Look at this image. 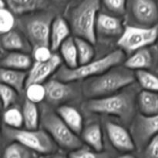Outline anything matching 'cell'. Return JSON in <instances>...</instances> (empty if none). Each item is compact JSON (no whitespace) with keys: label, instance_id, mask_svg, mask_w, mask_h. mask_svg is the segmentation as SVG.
<instances>
[{"label":"cell","instance_id":"6da1fadb","mask_svg":"<svg viewBox=\"0 0 158 158\" xmlns=\"http://www.w3.org/2000/svg\"><path fill=\"white\" fill-rule=\"evenodd\" d=\"M135 105L136 94L131 89L106 97L89 99L83 108L89 113L113 116L128 122L134 117Z\"/></svg>","mask_w":158,"mask_h":158},{"label":"cell","instance_id":"7a4b0ae2","mask_svg":"<svg viewBox=\"0 0 158 158\" xmlns=\"http://www.w3.org/2000/svg\"><path fill=\"white\" fill-rule=\"evenodd\" d=\"M135 79V74L125 66L114 67L100 75L87 79L83 84V93L89 99L106 97L120 92L132 84Z\"/></svg>","mask_w":158,"mask_h":158},{"label":"cell","instance_id":"3957f363","mask_svg":"<svg viewBox=\"0 0 158 158\" xmlns=\"http://www.w3.org/2000/svg\"><path fill=\"white\" fill-rule=\"evenodd\" d=\"M124 53L122 49H118L98 60H91L89 63L79 65L73 69L62 66L55 73V78L62 81L73 83L97 77L121 63L124 60Z\"/></svg>","mask_w":158,"mask_h":158},{"label":"cell","instance_id":"277c9868","mask_svg":"<svg viewBox=\"0 0 158 158\" xmlns=\"http://www.w3.org/2000/svg\"><path fill=\"white\" fill-rule=\"evenodd\" d=\"M100 0H81L70 12L69 26L75 37H80L95 44L97 42V16Z\"/></svg>","mask_w":158,"mask_h":158},{"label":"cell","instance_id":"5b68a950","mask_svg":"<svg viewBox=\"0 0 158 158\" xmlns=\"http://www.w3.org/2000/svg\"><path fill=\"white\" fill-rule=\"evenodd\" d=\"M40 123L43 130L50 135L57 146L66 151H74L83 146V142L56 112L49 108H43Z\"/></svg>","mask_w":158,"mask_h":158},{"label":"cell","instance_id":"8992f818","mask_svg":"<svg viewBox=\"0 0 158 158\" xmlns=\"http://www.w3.org/2000/svg\"><path fill=\"white\" fill-rule=\"evenodd\" d=\"M5 138L18 142L31 151L41 154H50L56 151L57 144L45 130L14 129L3 126Z\"/></svg>","mask_w":158,"mask_h":158},{"label":"cell","instance_id":"52a82bcc","mask_svg":"<svg viewBox=\"0 0 158 158\" xmlns=\"http://www.w3.org/2000/svg\"><path fill=\"white\" fill-rule=\"evenodd\" d=\"M158 39V26L142 27L127 26L118 38L117 46L124 52L133 53L154 44Z\"/></svg>","mask_w":158,"mask_h":158},{"label":"cell","instance_id":"ba28073f","mask_svg":"<svg viewBox=\"0 0 158 158\" xmlns=\"http://www.w3.org/2000/svg\"><path fill=\"white\" fill-rule=\"evenodd\" d=\"M55 17L51 13L37 14L22 22L23 33L32 47L49 46L52 23ZM50 47V46H49Z\"/></svg>","mask_w":158,"mask_h":158},{"label":"cell","instance_id":"9c48e42d","mask_svg":"<svg viewBox=\"0 0 158 158\" xmlns=\"http://www.w3.org/2000/svg\"><path fill=\"white\" fill-rule=\"evenodd\" d=\"M127 10L137 26L151 27L158 21V6L154 0H128Z\"/></svg>","mask_w":158,"mask_h":158},{"label":"cell","instance_id":"30bf717a","mask_svg":"<svg viewBox=\"0 0 158 158\" xmlns=\"http://www.w3.org/2000/svg\"><path fill=\"white\" fill-rule=\"evenodd\" d=\"M131 128L136 147L144 146L153 137L158 134V114L151 116L141 114L137 115Z\"/></svg>","mask_w":158,"mask_h":158},{"label":"cell","instance_id":"8fae6325","mask_svg":"<svg viewBox=\"0 0 158 158\" xmlns=\"http://www.w3.org/2000/svg\"><path fill=\"white\" fill-rule=\"evenodd\" d=\"M71 83L56 78L46 82L44 84L46 101L52 105H60L75 99L78 90Z\"/></svg>","mask_w":158,"mask_h":158},{"label":"cell","instance_id":"7c38bea8","mask_svg":"<svg viewBox=\"0 0 158 158\" xmlns=\"http://www.w3.org/2000/svg\"><path fill=\"white\" fill-rule=\"evenodd\" d=\"M106 131L111 144L122 152H131L136 148L132 134L119 123L106 121Z\"/></svg>","mask_w":158,"mask_h":158},{"label":"cell","instance_id":"4fadbf2b","mask_svg":"<svg viewBox=\"0 0 158 158\" xmlns=\"http://www.w3.org/2000/svg\"><path fill=\"white\" fill-rule=\"evenodd\" d=\"M62 58L58 54L56 53H54L51 59L47 61H35L28 73L26 86L31 83H44L52 74L56 73L60 68Z\"/></svg>","mask_w":158,"mask_h":158},{"label":"cell","instance_id":"5bb4252c","mask_svg":"<svg viewBox=\"0 0 158 158\" xmlns=\"http://www.w3.org/2000/svg\"><path fill=\"white\" fill-rule=\"evenodd\" d=\"M123 30L124 27L123 23L117 15L99 12L96 24L97 35L106 38H119Z\"/></svg>","mask_w":158,"mask_h":158},{"label":"cell","instance_id":"9a60e30c","mask_svg":"<svg viewBox=\"0 0 158 158\" xmlns=\"http://www.w3.org/2000/svg\"><path fill=\"white\" fill-rule=\"evenodd\" d=\"M1 46L9 52H24L29 53L33 47L24 33L15 29L2 34Z\"/></svg>","mask_w":158,"mask_h":158},{"label":"cell","instance_id":"2e32d148","mask_svg":"<svg viewBox=\"0 0 158 158\" xmlns=\"http://www.w3.org/2000/svg\"><path fill=\"white\" fill-rule=\"evenodd\" d=\"M70 26L66 20L61 16L54 18L50 30L49 46L52 51L60 49L61 45L69 37Z\"/></svg>","mask_w":158,"mask_h":158},{"label":"cell","instance_id":"e0dca14e","mask_svg":"<svg viewBox=\"0 0 158 158\" xmlns=\"http://www.w3.org/2000/svg\"><path fill=\"white\" fill-rule=\"evenodd\" d=\"M56 113L74 133L81 134L83 130V118L77 108L66 104L60 105Z\"/></svg>","mask_w":158,"mask_h":158},{"label":"cell","instance_id":"ac0fdd59","mask_svg":"<svg viewBox=\"0 0 158 158\" xmlns=\"http://www.w3.org/2000/svg\"><path fill=\"white\" fill-rule=\"evenodd\" d=\"M27 79L28 73L26 71L2 67L0 69L1 83L11 86L19 94H21L26 89Z\"/></svg>","mask_w":158,"mask_h":158},{"label":"cell","instance_id":"d6986e66","mask_svg":"<svg viewBox=\"0 0 158 158\" xmlns=\"http://www.w3.org/2000/svg\"><path fill=\"white\" fill-rule=\"evenodd\" d=\"M29 53L24 52H9L1 60V67L26 71L32 67L33 62Z\"/></svg>","mask_w":158,"mask_h":158},{"label":"cell","instance_id":"ffe728a7","mask_svg":"<svg viewBox=\"0 0 158 158\" xmlns=\"http://www.w3.org/2000/svg\"><path fill=\"white\" fill-rule=\"evenodd\" d=\"M153 64V55L148 47L143 48L133 52L124 62V66L131 70L148 69Z\"/></svg>","mask_w":158,"mask_h":158},{"label":"cell","instance_id":"44dd1931","mask_svg":"<svg viewBox=\"0 0 158 158\" xmlns=\"http://www.w3.org/2000/svg\"><path fill=\"white\" fill-rule=\"evenodd\" d=\"M7 7L17 15H24L44 9L46 0H4Z\"/></svg>","mask_w":158,"mask_h":158},{"label":"cell","instance_id":"7402d4cb","mask_svg":"<svg viewBox=\"0 0 158 158\" xmlns=\"http://www.w3.org/2000/svg\"><path fill=\"white\" fill-rule=\"evenodd\" d=\"M82 140L92 149L97 151H103V131L98 123H92L83 128L81 133Z\"/></svg>","mask_w":158,"mask_h":158},{"label":"cell","instance_id":"603a6c76","mask_svg":"<svg viewBox=\"0 0 158 158\" xmlns=\"http://www.w3.org/2000/svg\"><path fill=\"white\" fill-rule=\"evenodd\" d=\"M139 111L145 116L158 114V92L143 90L138 94L137 99Z\"/></svg>","mask_w":158,"mask_h":158},{"label":"cell","instance_id":"cb8c5ba5","mask_svg":"<svg viewBox=\"0 0 158 158\" xmlns=\"http://www.w3.org/2000/svg\"><path fill=\"white\" fill-rule=\"evenodd\" d=\"M61 58L68 68H75L79 66L78 51L75 39L69 36L60 47Z\"/></svg>","mask_w":158,"mask_h":158},{"label":"cell","instance_id":"d4e9b609","mask_svg":"<svg viewBox=\"0 0 158 158\" xmlns=\"http://www.w3.org/2000/svg\"><path fill=\"white\" fill-rule=\"evenodd\" d=\"M22 111L25 127L31 130L38 129L41 120V115L36 103H32L26 99L23 103Z\"/></svg>","mask_w":158,"mask_h":158},{"label":"cell","instance_id":"484cf974","mask_svg":"<svg viewBox=\"0 0 158 158\" xmlns=\"http://www.w3.org/2000/svg\"><path fill=\"white\" fill-rule=\"evenodd\" d=\"M135 78L143 90L158 92V77L148 69L137 70Z\"/></svg>","mask_w":158,"mask_h":158},{"label":"cell","instance_id":"4316f807","mask_svg":"<svg viewBox=\"0 0 158 158\" xmlns=\"http://www.w3.org/2000/svg\"><path fill=\"white\" fill-rule=\"evenodd\" d=\"M77 46L79 57V65L87 63L93 60L95 56V50L93 43L83 38L74 37Z\"/></svg>","mask_w":158,"mask_h":158},{"label":"cell","instance_id":"83f0119b","mask_svg":"<svg viewBox=\"0 0 158 158\" xmlns=\"http://www.w3.org/2000/svg\"><path fill=\"white\" fill-rule=\"evenodd\" d=\"M4 125L14 129H19L24 126L23 111L15 106H10L5 110L3 114Z\"/></svg>","mask_w":158,"mask_h":158},{"label":"cell","instance_id":"f1b7e54d","mask_svg":"<svg viewBox=\"0 0 158 158\" xmlns=\"http://www.w3.org/2000/svg\"><path fill=\"white\" fill-rule=\"evenodd\" d=\"M30 151L21 143L13 141L5 148L2 158H32Z\"/></svg>","mask_w":158,"mask_h":158},{"label":"cell","instance_id":"f546056e","mask_svg":"<svg viewBox=\"0 0 158 158\" xmlns=\"http://www.w3.org/2000/svg\"><path fill=\"white\" fill-rule=\"evenodd\" d=\"M26 97L29 101L36 104L46 100V88L43 83H31L25 89Z\"/></svg>","mask_w":158,"mask_h":158},{"label":"cell","instance_id":"4dcf8cb0","mask_svg":"<svg viewBox=\"0 0 158 158\" xmlns=\"http://www.w3.org/2000/svg\"><path fill=\"white\" fill-rule=\"evenodd\" d=\"M15 24L14 13L8 7L0 9V32L6 33L14 29Z\"/></svg>","mask_w":158,"mask_h":158},{"label":"cell","instance_id":"1f68e13d","mask_svg":"<svg viewBox=\"0 0 158 158\" xmlns=\"http://www.w3.org/2000/svg\"><path fill=\"white\" fill-rule=\"evenodd\" d=\"M69 158H110V155L106 152L90 150L82 146L81 148L70 151Z\"/></svg>","mask_w":158,"mask_h":158},{"label":"cell","instance_id":"d6a6232c","mask_svg":"<svg viewBox=\"0 0 158 158\" xmlns=\"http://www.w3.org/2000/svg\"><path fill=\"white\" fill-rule=\"evenodd\" d=\"M0 94H1L2 100L3 109L6 110L12 106L13 103H15L18 97L19 93L11 86L1 83Z\"/></svg>","mask_w":158,"mask_h":158},{"label":"cell","instance_id":"836d02e7","mask_svg":"<svg viewBox=\"0 0 158 158\" xmlns=\"http://www.w3.org/2000/svg\"><path fill=\"white\" fill-rule=\"evenodd\" d=\"M128 0H102L103 6L113 15L121 16L127 10Z\"/></svg>","mask_w":158,"mask_h":158},{"label":"cell","instance_id":"e575fe53","mask_svg":"<svg viewBox=\"0 0 158 158\" xmlns=\"http://www.w3.org/2000/svg\"><path fill=\"white\" fill-rule=\"evenodd\" d=\"M53 51L49 46H40L32 49V58L35 62H45L53 56Z\"/></svg>","mask_w":158,"mask_h":158},{"label":"cell","instance_id":"d590c367","mask_svg":"<svg viewBox=\"0 0 158 158\" xmlns=\"http://www.w3.org/2000/svg\"><path fill=\"white\" fill-rule=\"evenodd\" d=\"M144 158H158V134L153 137L147 143Z\"/></svg>","mask_w":158,"mask_h":158},{"label":"cell","instance_id":"8d00e7d4","mask_svg":"<svg viewBox=\"0 0 158 158\" xmlns=\"http://www.w3.org/2000/svg\"><path fill=\"white\" fill-rule=\"evenodd\" d=\"M117 158H136L134 157L133 154H123V155L120 156L119 157Z\"/></svg>","mask_w":158,"mask_h":158},{"label":"cell","instance_id":"74e56055","mask_svg":"<svg viewBox=\"0 0 158 158\" xmlns=\"http://www.w3.org/2000/svg\"><path fill=\"white\" fill-rule=\"evenodd\" d=\"M50 158H69V157H66V156L63 155V154H56V155L52 156Z\"/></svg>","mask_w":158,"mask_h":158},{"label":"cell","instance_id":"f35d334b","mask_svg":"<svg viewBox=\"0 0 158 158\" xmlns=\"http://www.w3.org/2000/svg\"><path fill=\"white\" fill-rule=\"evenodd\" d=\"M51 1L54 2H56V3H63V2H66L70 1V0H51Z\"/></svg>","mask_w":158,"mask_h":158}]
</instances>
